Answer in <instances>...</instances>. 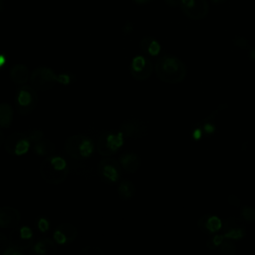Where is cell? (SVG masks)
I'll return each instance as SVG.
<instances>
[{
  "label": "cell",
  "instance_id": "34",
  "mask_svg": "<svg viewBox=\"0 0 255 255\" xmlns=\"http://www.w3.org/2000/svg\"><path fill=\"white\" fill-rule=\"evenodd\" d=\"M250 58L255 60V49H252V50L250 51Z\"/></svg>",
  "mask_w": 255,
  "mask_h": 255
},
{
  "label": "cell",
  "instance_id": "21",
  "mask_svg": "<svg viewBox=\"0 0 255 255\" xmlns=\"http://www.w3.org/2000/svg\"><path fill=\"white\" fill-rule=\"evenodd\" d=\"M54 150H55V145L53 144V142H51L48 139H41V140L35 142L34 146H33L34 153L38 154L40 156L49 155V154L53 153Z\"/></svg>",
  "mask_w": 255,
  "mask_h": 255
},
{
  "label": "cell",
  "instance_id": "17",
  "mask_svg": "<svg viewBox=\"0 0 255 255\" xmlns=\"http://www.w3.org/2000/svg\"><path fill=\"white\" fill-rule=\"evenodd\" d=\"M33 252L39 255L55 254L57 252V246L55 242L50 238H43L36 242L33 246Z\"/></svg>",
  "mask_w": 255,
  "mask_h": 255
},
{
  "label": "cell",
  "instance_id": "28",
  "mask_svg": "<svg viewBox=\"0 0 255 255\" xmlns=\"http://www.w3.org/2000/svg\"><path fill=\"white\" fill-rule=\"evenodd\" d=\"M233 42L236 46H239L241 48H245L246 46H248V41L244 38V37H241V36H237L233 39Z\"/></svg>",
  "mask_w": 255,
  "mask_h": 255
},
{
  "label": "cell",
  "instance_id": "20",
  "mask_svg": "<svg viewBox=\"0 0 255 255\" xmlns=\"http://www.w3.org/2000/svg\"><path fill=\"white\" fill-rule=\"evenodd\" d=\"M135 186L131 181L124 180L118 186V194L123 200L131 199L135 194Z\"/></svg>",
  "mask_w": 255,
  "mask_h": 255
},
{
  "label": "cell",
  "instance_id": "30",
  "mask_svg": "<svg viewBox=\"0 0 255 255\" xmlns=\"http://www.w3.org/2000/svg\"><path fill=\"white\" fill-rule=\"evenodd\" d=\"M132 31H133V24H132L131 22H129V21H127V22L124 24L123 28H122V32H123L125 35H128V34L132 33Z\"/></svg>",
  "mask_w": 255,
  "mask_h": 255
},
{
  "label": "cell",
  "instance_id": "27",
  "mask_svg": "<svg viewBox=\"0 0 255 255\" xmlns=\"http://www.w3.org/2000/svg\"><path fill=\"white\" fill-rule=\"evenodd\" d=\"M37 227L41 232H46L49 229V222L45 218H40L38 220Z\"/></svg>",
  "mask_w": 255,
  "mask_h": 255
},
{
  "label": "cell",
  "instance_id": "9",
  "mask_svg": "<svg viewBox=\"0 0 255 255\" xmlns=\"http://www.w3.org/2000/svg\"><path fill=\"white\" fill-rule=\"evenodd\" d=\"M154 66L152 62L144 56H135L132 58L129 66L130 75L137 81H144L148 79L152 72Z\"/></svg>",
  "mask_w": 255,
  "mask_h": 255
},
{
  "label": "cell",
  "instance_id": "18",
  "mask_svg": "<svg viewBox=\"0 0 255 255\" xmlns=\"http://www.w3.org/2000/svg\"><path fill=\"white\" fill-rule=\"evenodd\" d=\"M140 48L145 54L149 56H157L160 52L159 43L156 41V39L150 36L142 38V40L140 41Z\"/></svg>",
  "mask_w": 255,
  "mask_h": 255
},
{
  "label": "cell",
  "instance_id": "16",
  "mask_svg": "<svg viewBox=\"0 0 255 255\" xmlns=\"http://www.w3.org/2000/svg\"><path fill=\"white\" fill-rule=\"evenodd\" d=\"M11 81L17 85H23L30 79V71L24 64H15L9 72Z\"/></svg>",
  "mask_w": 255,
  "mask_h": 255
},
{
  "label": "cell",
  "instance_id": "4",
  "mask_svg": "<svg viewBox=\"0 0 255 255\" xmlns=\"http://www.w3.org/2000/svg\"><path fill=\"white\" fill-rule=\"evenodd\" d=\"M125 136L119 130L117 133L112 131H104L98 138L97 150L103 156L115 154L124 144Z\"/></svg>",
  "mask_w": 255,
  "mask_h": 255
},
{
  "label": "cell",
  "instance_id": "36",
  "mask_svg": "<svg viewBox=\"0 0 255 255\" xmlns=\"http://www.w3.org/2000/svg\"><path fill=\"white\" fill-rule=\"evenodd\" d=\"M135 2H137V3H139V4H143V3H146V2H148L149 0H134Z\"/></svg>",
  "mask_w": 255,
  "mask_h": 255
},
{
  "label": "cell",
  "instance_id": "11",
  "mask_svg": "<svg viewBox=\"0 0 255 255\" xmlns=\"http://www.w3.org/2000/svg\"><path fill=\"white\" fill-rule=\"evenodd\" d=\"M182 12L192 20H200L207 16L209 5L207 0H181Z\"/></svg>",
  "mask_w": 255,
  "mask_h": 255
},
{
  "label": "cell",
  "instance_id": "22",
  "mask_svg": "<svg viewBox=\"0 0 255 255\" xmlns=\"http://www.w3.org/2000/svg\"><path fill=\"white\" fill-rule=\"evenodd\" d=\"M206 221H205V226L207 227V230L209 232H214L217 229H219L220 227V221L217 217L214 216H207L205 217Z\"/></svg>",
  "mask_w": 255,
  "mask_h": 255
},
{
  "label": "cell",
  "instance_id": "24",
  "mask_svg": "<svg viewBox=\"0 0 255 255\" xmlns=\"http://www.w3.org/2000/svg\"><path fill=\"white\" fill-rule=\"evenodd\" d=\"M242 217L249 222H254L255 221V209L251 207H245L242 209Z\"/></svg>",
  "mask_w": 255,
  "mask_h": 255
},
{
  "label": "cell",
  "instance_id": "23",
  "mask_svg": "<svg viewBox=\"0 0 255 255\" xmlns=\"http://www.w3.org/2000/svg\"><path fill=\"white\" fill-rule=\"evenodd\" d=\"M30 141L31 142H37L39 140H41L43 138V132L40 130V129H37V128H34V129H31L29 130L28 132H26Z\"/></svg>",
  "mask_w": 255,
  "mask_h": 255
},
{
  "label": "cell",
  "instance_id": "6",
  "mask_svg": "<svg viewBox=\"0 0 255 255\" xmlns=\"http://www.w3.org/2000/svg\"><path fill=\"white\" fill-rule=\"evenodd\" d=\"M30 85L37 91L52 89L57 83V75L48 67H38L30 74Z\"/></svg>",
  "mask_w": 255,
  "mask_h": 255
},
{
  "label": "cell",
  "instance_id": "37",
  "mask_svg": "<svg viewBox=\"0 0 255 255\" xmlns=\"http://www.w3.org/2000/svg\"><path fill=\"white\" fill-rule=\"evenodd\" d=\"M3 9H4V2L3 0H0V12H2Z\"/></svg>",
  "mask_w": 255,
  "mask_h": 255
},
{
  "label": "cell",
  "instance_id": "13",
  "mask_svg": "<svg viewBox=\"0 0 255 255\" xmlns=\"http://www.w3.org/2000/svg\"><path fill=\"white\" fill-rule=\"evenodd\" d=\"M20 212L14 207H0V228L14 229L20 223Z\"/></svg>",
  "mask_w": 255,
  "mask_h": 255
},
{
  "label": "cell",
  "instance_id": "8",
  "mask_svg": "<svg viewBox=\"0 0 255 255\" xmlns=\"http://www.w3.org/2000/svg\"><path fill=\"white\" fill-rule=\"evenodd\" d=\"M119 130L127 138H142L147 134V125L140 119H127L120 124Z\"/></svg>",
  "mask_w": 255,
  "mask_h": 255
},
{
  "label": "cell",
  "instance_id": "15",
  "mask_svg": "<svg viewBox=\"0 0 255 255\" xmlns=\"http://www.w3.org/2000/svg\"><path fill=\"white\" fill-rule=\"evenodd\" d=\"M119 163L127 173H135L140 168L141 159L135 153L127 152L119 157Z\"/></svg>",
  "mask_w": 255,
  "mask_h": 255
},
{
  "label": "cell",
  "instance_id": "10",
  "mask_svg": "<svg viewBox=\"0 0 255 255\" xmlns=\"http://www.w3.org/2000/svg\"><path fill=\"white\" fill-rule=\"evenodd\" d=\"M121 165L112 158L102 159L98 164V173L106 183L113 184L118 182L121 177Z\"/></svg>",
  "mask_w": 255,
  "mask_h": 255
},
{
  "label": "cell",
  "instance_id": "7",
  "mask_svg": "<svg viewBox=\"0 0 255 255\" xmlns=\"http://www.w3.org/2000/svg\"><path fill=\"white\" fill-rule=\"evenodd\" d=\"M30 139L26 132H14L4 141L7 153L11 155H23L30 147Z\"/></svg>",
  "mask_w": 255,
  "mask_h": 255
},
{
  "label": "cell",
  "instance_id": "31",
  "mask_svg": "<svg viewBox=\"0 0 255 255\" xmlns=\"http://www.w3.org/2000/svg\"><path fill=\"white\" fill-rule=\"evenodd\" d=\"M180 1H181V0H165V3H166L168 6L175 7V6H177V5H180Z\"/></svg>",
  "mask_w": 255,
  "mask_h": 255
},
{
  "label": "cell",
  "instance_id": "3",
  "mask_svg": "<svg viewBox=\"0 0 255 255\" xmlns=\"http://www.w3.org/2000/svg\"><path fill=\"white\" fill-rule=\"evenodd\" d=\"M65 151L74 159L89 158L94 152L93 141L84 134H74L65 140Z\"/></svg>",
  "mask_w": 255,
  "mask_h": 255
},
{
  "label": "cell",
  "instance_id": "14",
  "mask_svg": "<svg viewBox=\"0 0 255 255\" xmlns=\"http://www.w3.org/2000/svg\"><path fill=\"white\" fill-rule=\"evenodd\" d=\"M77 237V229L70 223L60 224L54 231L53 239L58 244H68Z\"/></svg>",
  "mask_w": 255,
  "mask_h": 255
},
{
  "label": "cell",
  "instance_id": "5",
  "mask_svg": "<svg viewBox=\"0 0 255 255\" xmlns=\"http://www.w3.org/2000/svg\"><path fill=\"white\" fill-rule=\"evenodd\" d=\"M37 102V90H35L31 85H24L17 90L15 104L19 114L23 116L30 114L36 108Z\"/></svg>",
  "mask_w": 255,
  "mask_h": 255
},
{
  "label": "cell",
  "instance_id": "26",
  "mask_svg": "<svg viewBox=\"0 0 255 255\" xmlns=\"http://www.w3.org/2000/svg\"><path fill=\"white\" fill-rule=\"evenodd\" d=\"M71 76L69 74H60L57 76V82L63 84V85H68L71 83Z\"/></svg>",
  "mask_w": 255,
  "mask_h": 255
},
{
  "label": "cell",
  "instance_id": "1",
  "mask_svg": "<svg viewBox=\"0 0 255 255\" xmlns=\"http://www.w3.org/2000/svg\"><path fill=\"white\" fill-rule=\"evenodd\" d=\"M155 73L157 77L165 83L176 84L185 79L187 69L185 64L176 56L164 55L155 63Z\"/></svg>",
  "mask_w": 255,
  "mask_h": 255
},
{
  "label": "cell",
  "instance_id": "25",
  "mask_svg": "<svg viewBox=\"0 0 255 255\" xmlns=\"http://www.w3.org/2000/svg\"><path fill=\"white\" fill-rule=\"evenodd\" d=\"M82 254L85 255H100V254H104V252L98 248V247H91V246H87L86 248L81 250Z\"/></svg>",
  "mask_w": 255,
  "mask_h": 255
},
{
  "label": "cell",
  "instance_id": "32",
  "mask_svg": "<svg viewBox=\"0 0 255 255\" xmlns=\"http://www.w3.org/2000/svg\"><path fill=\"white\" fill-rule=\"evenodd\" d=\"M6 63V58H5V55L3 54H0V69L5 65Z\"/></svg>",
  "mask_w": 255,
  "mask_h": 255
},
{
  "label": "cell",
  "instance_id": "12",
  "mask_svg": "<svg viewBox=\"0 0 255 255\" xmlns=\"http://www.w3.org/2000/svg\"><path fill=\"white\" fill-rule=\"evenodd\" d=\"M33 244V232L28 226L14 228L9 236V246L18 250H24Z\"/></svg>",
  "mask_w": 255,
  "mask_h": 255
},
{
  "label": "cell",
  "instance_id": "29",
  "mask_svg": "<svg viewBox=\"0 0 255 255\" xmlns=\"http://www.w3.org/2000/svg\"><path fill=\"white\" fill-rule=\"evenodd\" d=\"M8 246H9V239L3 233H0V252H3Z\"/></svg>",
  "mask_w": 255,
  "mask_h": 255
},
{
  "label": "cell",
  "instance_id": "19",
  "mask_svg": "<svg viewBox=\"0 0 255 255\" xmlns=\"http://www.w3.org/2000/svg\"><path fill=\"white\" fill-rule=\"evenodd\" d=\"M13 121V108L8 103H0V128H9Z\"/></svg>",
  "mask_w": 255,
  "mask_h": 255
},
{
  "label": "cell",
  "instance_id": "33",
  "mask_svg": "<svg viewBox=\"0 0 255 255\" xmlns=\"http://www.w3.org/2000/svg\"><path fill=\"white\" fill-rule=\"evenodd\" d=\"M4 141H5V138H4V135H3V133L0 131V146L4 143Z\"/></svg>",
  "mask_w": 255,
  "mask_h": 255
},
{
  "label": "cell",
  "instance_id": "35",
  "mask_svg": "<svg viewBox=\"0 0 255 255\" xmlns=\"http://www.w3.org/2000/svg\"><path fill=\"white\" fill-rule=\"evenodd\" d=\"M226 0H212L213 3L215 4H221V3H224Z\"/></svg>",
  "mask_w": 255,
  "mask_h": 255
},
{
  "label": "cell",
  "instance_id": "2",
  "mask_svg": "<svg viewBox=\"0 0 255 255\" xmlns=\"http://www.w3.org/2000/svg\"><path fill=\"white\" fill-rule=\"evenodd\" d=\"M41 177L48 184H61L68 176L69 168L67 161L60 156H49L45 158L39 168Z\"/></svg>",
  "mask_w": 255,
  "mask_h": 255
}]
</instances>
